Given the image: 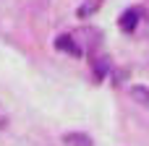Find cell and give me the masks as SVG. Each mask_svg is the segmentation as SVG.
I'll use <instances>...</instances> for the list:
<instances>
[{
    "label": "cell",
    "instance_id": "cell-1",
    "mask_svg": "<svg viewBox=\"0 0 149 146\" xmlns=\"http://www.w3.org/2000/svg\"><path fill=\"white\" fill-rule=\"evenodd\" d=\"M55 47H58L60 52H71L73 57H79V55H81V50H79V44L73 42V37H71V34H60V37L55 39Z\"/></svg>",
    "mask_w": 149,
    "mask_h": 146
},
{
    "label": "cell",
    "instance_id": "cell-2",
    "mask_svg": "<svg viewBox=\"0 0 149 146\" xmlns=\"http://www.w3.org/2000/svg\"><path fill=\"white\" fill-rule=\"evenodd\" d=\"M118 24H120V29H123V31H134V29H136V24H139V10H136V8H128V10L120 16V21H118Z\"/></svg>",
    "mask_w": 149,
    "mask_h": 146
},
{
    "label": "cell",
    "instance_id": "cell-3",
    "mask_svg": "<svg viewBox=\"0 0 149 146\" xmlns=\"http://www.w3.org/2000/svg\"><path fill=\"white\" fill-rule=\"evenodd\" d=\"M128 94H131L134 102H139L141 107H147V110H149V86H131Z\"/></svg>",
    "mask_w": 149,
    "mask_h": 146
},
{
    "label": "cell",
    "instance_id": "cell-4",
    "mask_svg": "<svg viewBox=\"0 0 149 146\" xmlns=\"http://www.w3.org/2000/svg\"><path fill=\"white\" fill-rule=\"evenodd\" d=\"M63 141H65L68 146H92V138L84 136V133H65Z\"/></svg>",
    "mask_w": 149,
    "mask_h": 146
},
{
    "label": "cell",
    "instance_id": "cell-5",
    "mask_svg": "<svg viewBox=\"0 0 149 146\" xmlns=\"http://www.w3.org/2000/svg\"><path fill=\"white\" fill-rule=\"evenodd\" d=\"M100 3H102V0H89V3H84V5L79 8V16H81V18H86V16H92V13H94V10L100 8Z\"/></svg>",
    "mask_w": 149,
    "mask_h": 146
}]
</instances>
